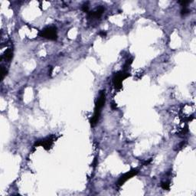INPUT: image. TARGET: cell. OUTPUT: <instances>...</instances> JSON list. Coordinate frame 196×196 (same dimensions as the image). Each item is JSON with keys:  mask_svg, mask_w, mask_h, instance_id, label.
Returning <instances> with one entry per match:
<instances>
[{"mask_svg": "<svg viewBox=\"0 0 196 196\" xmlns=\"http://www.w3.org/2000/svg\"><path fill=\"white\" fill-rule=\"evenodd\" d=\"M105 102H106V94H105V91H101L100 93V95L98 97L97 100L95 103V108H94V115L90 120V123L91 126L94 127V126L97 123L99 119H100L101 110L103 107H104Z\"/></svg>", "mask_w": 196, "mask_h": 196, "instance_id": "1", "label": "cell"}, {"mask_svg": "<svg viewBox=\"0 0 196 196\" xmlns=\"http://www.w3.org/2000/svg\"><path fill=\"white\" fill-rule=\"evenodd\" d=\"M39 35L41 38L48 39V40L56 41L57 39V28L55 26H48V27L45 28L39 32Z\"/></svg>", "mask_w": 196, "mask_h": 196, "instance_id": "2", "label": "cell"}, {"mask_svg": "<svg viewBox=\"0 0 196 196\" xmlns=\"http://www.w3.org/2000/svg\"><path fill=\"white\" fill-rule=\"evenodd\" d=\"M129 77H130V74L128 73V71H122L115 74L114 75V78H113V83H114V87L116 89H120L123 86L122 84H123V80Z\"/></svg>", "mask_w": 196, "mask_h": 196, "instance_id": "3", "label": "cell"}, {"mask_svg": "<svg viewBox=\"0 0 196 196\" xmlns=\"http://www.w3.org/2000/svg\"><path fill=\"white\" fill-rule=\"evenodd\" d=\"M56 139L55 136H51V137H48L46 138H44V139H41V140H38V141L34 143V147H36V146H43L44 148L45 149H51V147L52 146L54 142Z\"/></svg>", "mask_w": 196, "mask_h": 196, "instance_id": "4", "label": "cell"}, {"mask_svg": "<svg viewBox=\"0 0 196 196\" xmlns=\"http://www.w3.org/2000/svg\"><path fill=\"white\" fill-rule=\"evenodd\" d=\"M139 170L137 169H131L130 171L127 172H126V173H124L123 175V176H121L120 177V178H119V180L117 181V184H116V185L118 186V187H120V186H122V185L124 184V183L126 182L127 180H129V179H130L131 178H132L133 176H137V174L139 173Z\"/></svg>", "mask_w": 196, "mask_h": 196, "instance_id": "5", "label": "cell"}, {"mask_svg": "<svg viewBox=\"0 0 196 196\" xmlns=\"http://www.w3.org/2000/svg\"><path fill=\"white\" fill-rule=\"evenodd\" d=\"M105 11V9L103 6H100L97 10L93 11H89L88 12V17L91 18H99L100 16H102L103 11Z\"/></svg>", "mask_w": 196, "mask_h": 196, "instance_id": "6", "label": "cell"}, {"mask_svg": "<svg viewBox=\"0 0 196 196\" xmlns=\"http://www.w3.org/2000/svg\"><path fill=\"white\" fill-rule=\"evenodd\" d=\"M13 57V49L12 48H9L7 49L5 51L4 55L2 56V58H5V61H9L10 62Z\"/></svg>", "mask_w": 196, "mask_h": 196, "instance_id": "7", "label": "cell"}, {"mask_svg": "<svg viewBox=\"0 0 196 196\" xmlns=\"http://www.w3.org/2000/svg\"><path fill=\"white\" fill-rule=\"evenodd\" d=\"M161 187L162 189L164 190H169L170 189V182H164L161 183Z\"/></svg>", "mask_w": 196, "mask_h": 196, "instance_id": "8", "label": "cell"}, {"mask_svg": "<svg viewBox=\"0 0 196 196\" xmlns=\"http://www.w3.org/2000/svg\"><path fill=\"white\" fill-rule=\"evenodd\" d=\"M189 12H190L189 9H188L187 6H183L182 9V11H181V15L185 16H186V15H188Z\"/></svg>", "mask_w": 196, "mask_h": 196, "instance_id": "9", "label": "cell"}, {"mask_svg": "<svg viewBox=\"0 0 196 196\" xmlns=\"http://www.w3.org/2000/svg\"><path fill=\"white\" fill-rule=\"evenodd\" d=\"M2 80H3L5 78V77L7 75V74H8V71L6 70V68H5L4 67H2Z\"/></svg>", "mask_w": 196, "mask_h": 196, "instance_id": "10", "label": "cell"}, {"mask_svg": "<svg viewBox=\"0 0 196 196\" xmlns=\"http://www.w3.org/2000/svg\"><path fill=\"white\" fill-rule=\"evenodd\" d=\"M178 2L179 3V4L182 5V6L183 7V6H186L188 4H189L190 2H191V1H185V0H184V1H178Z\"/></svg>", "mask_w": 196, "mask_h": 196, "instance_id": "11", "label": "cell"}, {"mask_svg": "<svg viewBox=\"0 0 196 196\" xmlns=\"http://www.w3.org/2000/svg\"><path fill=\"white\" fill-rule=\"evenodd\" d=\"M82 10L84 12H89V6L87 5V4H84V5H83V6H82Z\"/></svg>", "mask_w": 196, "mask_h": 196, "instance_id": "12", "label": "cell"}, {"mask_svg": "<svg viewBox=\"0 0 196 196\" xmlns=\"http://www.w3.org/2000/svg\"><path fill=\"white\" fill-rule=\"evenodd\" d=\"M99 34H100L101 37H105L106 35H107V33H106L105 32H103V31H102V32H100V33H99Z\"/></svg>", "mask_w": 196, "mask_h": 196, "instance_id": "13", "label": "cell"}]
</instances>
